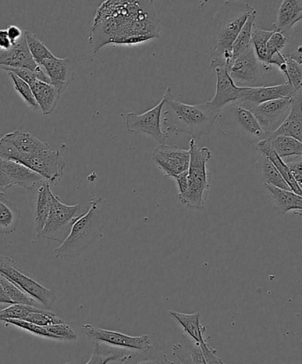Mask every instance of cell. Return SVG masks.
<instances>
[{"label":"cell","instance_id":"obj_1","mask_svg":"<svg viewBox=\"0 0 302 364\" xmlns=\"http://www.w3.org/2000/svg\"><path fill=\"white\" fill-rule=\"evenodd\" d=\"M161 23L152 1H106L96 14L91 43L94 53L108 44L135 46L159 38Z\"/></svg>","mask_w":302,"mask_h":364},{"label":"cell","instance_id":"obj_2","mask_svg":"<svg viewBox=\"0 0 302 364\" xmlns=\"http://www.w3.org/2000/svg\"><path fill=\"white\" fill-rule=\"evenodd\" d=\"M163 99L162 126L166 134H187L195 141L211 134L220 112L211 109L208 102L191 105L177 101L172 87L167 88Z\"/></svg>","mask_w":302,"mask_h":364},{"label":"cell","instance_id":"obj_3","mask_svg":"<svg viewBox=\"0 0 302 364\" xmlns=\"http://www.w3.org/2000/svg\"><path fill=\"white\" fill-rule=\"evenodd\" d=\"M255 12L253 6L243 1H225L220 7L212 35L213 69H228L233 60V44L248 17Z\"/></svg>","mask_w":302,"mask_h":364},{"label":"cell","instance_id":"obj_4","mask_svg":"<svg viewBox=\"0 0 302 364\" xmlns=\"http://www.w3.org/2000/svg\"><path fill=\"white\" fill-rule=\"evenodd\" d=\"M104 200L94 196L91 199L90 209L80 214L74 221L70 233L58 248L55 249L56 259H72L81 255L90 246L104 227V214L101 205Z\"/></svg>","mask_w":302,"mask_h":364},{"label":"cell","instance_id":"obj_5","mask_svg":"<svg viewBox=\"0 0 302 364\" xmlns=\"http://www.w3.org/2000/svg\"><path fill=\"white\" fill-rule=\"evenodd\" d=\"M190 164L188 168V188L182 195H179L180 202L187 208H204L206 199L211 188V174L207 169L212 153L208 147H200L196 141H190Z\"/></svg>","mask_w":302,"mask_h":364},{"label":"cell","instance_id":"obj_6","mask_svg":"<svg viewBox=\"0 0 302 364\" xmlns=\"http://www.w3.org/2000/svg\"><path fill=\"white\" fill-rule=\"evenodd\" d=\"M0 274L13 282L45 309L51 308L58 299L55 292L32 279L20 269L19 264L9 256L0 255Z\"/></svg>","mask_w":302,"mask_h":364},{"label":"cell","instance_id":"obj_7","mask_svg":"<svg viewBox=\"0 0 302 364\" xmlns=\"http://www.w3.org/2000/svg\"><path fill=\"white\" fill-rule=\"evenodd\" d=\"M81 205H67L53 195L51 210L38 237L59 242L60 244L69 235L74 221L80 215Z\"/></svg>","mask_w":302,"mask_h":364},{"label":"cell","instance_id":"obj_8","mask_svg":"<svg viewBox=\"0 0 302 364\" xmlns=\"http://www.w3.org/2000/svg\"><path fill=\"white\" fill-rule=\"evenodd\" d=\"M82 329L92 342L108 345L109 347L129 349L138 352H148L152 348V344L148 335L141 336H130V335L118 333V331L101 329V328L84 324Z\"/></svg>","mask_w":302,"mask_h":364},{"label":"cell","instance_id":"obj_9","mask_svg":"<svg viewBox=\"0 0 302 364\" xmlns=\"http://www.w3.org/2000/svg\"><path fill=\"white\" fill-rule=\"evenodd\" d=\"M13 162L19 163L44 178L50 184H56L62 180L66 161L55 149L34 156H23L18 153Z\"/></svg>","mask_w":302,"mask_h":364},{"label":"cell","instance_id":"obj_10","mask_svg":"<svg viewBox=\"0 0 302 364\" xmlns=\"http://www.w3.org/2000/svg\"><path fill=\"white\" fill-rule=\"evenodd\" d=\"M164 99L158 103L154 108L147 110L143 114L135 112L127 113L125 115V126L128 132L131 134H145L150 135L159 144H165L169 134L162 130V113Z\"/></svg>","mask_w":302,"mask_h":364},{"label":"cell","instance_id":"obj_11","mask_svg":"<svg viewBox=\"0 0 302 364\" xmlns=\"http://www.w3.org/2000/svg\"><path fill=\"white\" fill-rule=\"evenodd\" d=\"M169 316L182 328L184 334L200 346L208 364H219L223 362L218 356V350L211 348L204 338L207 327L201 323V313L184 314L170 310Z\"/></svg>","mask_w":302,"mask_h":364},{"label":"cell","instance_id":"obj_12","mask_svg":"<svg viewBox=\"0 0 302 364\" xmlns=\"http://www.w3.org/2000/svg\"><path fill=\"white\" fill-rule=\"evenodd\" d=\"M152 160L166 178H175L189 168L190 151L175 145L159 144L152 153Z\"/></svg>","mask_w":302,"mask_h":364},{"label":"cell","instance_id":"obj_13","mask_svg":"<svg viewBox=\"0 0 302 364\" xmlns=\"http://www.w3.org/2000/svg\"><path fill=\"white\" fill-rule=\"evenodd\" d=\"M292 99L275 100L251 107L250 109L258 121L262 130L269 135L281 126L289 116Z\"/></svg>","mask_w":302,"mask_h":364},{"label":"cell","instance_id":"obj_14","mask_svg":"<svg viewBox=\"0 0 302 364\" xmlns=\"http://www.w3.org/2000/svg\"><path fill=\"white\" fill-rule=\"evenodd\" d=\"M227 71L237 87H250L255 84L260 77V63L255 55L253 46L233 57Z\"/></svg>","mask_w":302,"mask_h":364},{"label":"cell","instance_id":"obj_15","mask_svg":"<svg viewBox=\"0 0 302 364\" xmlns=\"http://www.w3.org/2000/svg\"><path fill=\"white\" fill-rule=\"evenodd\" d=\"M298 96H301V92L294 90L292 85L287 83L272 87H245L239 101L234 103L250 109L261 103L280 99H293Z\"/></svg>","mask_w":302,"mask_h":364},{"label":"cell","instance_id":"obj_16","mask_svg":"<svg viewBox=\"0 0 302 364\" xmlns=\"http://www.w3.org/2000/svg\"><path fill=\"white\" fill-rule=\"evenodd\" d=\"M216 73V90L214 97L208 102L211 109L221 112L223 108L239 101L245 87H237L229 76L225 68H218Z\"/></svg>","mask_w":302,"mask_h":364},{"label":"cell","instance_id":"obj_17","mask_svg":"<svg viewBox=\"0 0 302 364\" xmlns=\"http://www.w3.org/2000/svg\"><path fill=\"white\" fill-rule=\"evenodd\" d=\"M45 73L47 74L51 84L60 95L67 90L74 77V69L69 58H58L44 60L40 64Z\"/></svg>","mask_w":302,"mask_h":364},{"label":"cell","instance_id":"obj_18","mask_svg":"<svg viewBox=\"0 0 302 364\" xmlns=\"http://www.w3.org/2000/svg\"><path fill=\"white\" fill-rule=\"evenodd\" d=\"M0 170L13 182V185L20 186L28 191H33L44 178L19 163L0 158Z\"/></svg>","mask_w":302,"mask_h":364},{"label":"cell","instance_id":"obj_19","mask_svg":"<svg viewBox=\"0 0 302 364\" xmlns=\"http://www.w3.org/2000/svg\"><path fill=\"white\" fill-rule=\"evenodd\" d=\"M0 67L24 68L35 71L38 64L35 63L28 51L24 36L9 50H0Z\"/></svg>","mask_w":302,"mask_h":364},{"label":"cell","instance_id":"obj_20","mask_svg":"<svg viewBox=\"0 0 302 364\" xmlns=\"http://www.w3.org/2000/svg\"><path fill=\"white\" fill-rule=\"evenodd\" d=\"M230 109H232L234 122L239 127V130L243 132L245 137L250 138L257 142L267 139L268 135L262 130L258 121L250 109L244 108L237 103L230 105Z\"/></svg>","mask_w":302,"mask_h":364},{"label":"cell","instance_id":"obj_21","mask_svg":"<svg viewBox=\"0 0 302 364\" xmlns=\"http://www.w3.org/2000/svg\"><path fill=\"white\" fill-rule=\"evenodd\" d=\"M6 141L14 146V148L23 156H34L52 149L51 145L38 140L37 137L27 132L19 130L2 135Z\"/></svg>","mask_w":302,"mask_h":364},{"label":"cell","instance_id":"obj_22","mask_svg":"<svg viewBox=\"0 0 302 364\" xmlns=\"http://www.w3.org/2000/svg\"><path fill=\"white\" fill-rule=\"evenodd\" d=\"M302 96L292 99L289 116L278 129L269 134L268 137L289 136L301 141L302 140Z\"/></svg>","mask_w":302,"mask_h":364},{"label":"cell","instance_id":"obj_23","mask_svg":"<svg viewBox=\"0 0 302 364\" xmlns=\"http://www.w3.org/2000/svg\"><path fill=\"white\" fill-rule=\"evenodd\" d=\"M302 19V1L301 0H284L280 5L278 17L273 27L275 31L289 33L293 30L297 23H300Z\"/></svg>","mask_w":302,"mask_h":364},{"label":"cell","instance_id":"obj_24","mask_svg":"<svg viewBox=\"0 0 302 364\" xmlns=\"http://www.w3.org/2000/svg\"><path fill=\"white\" fill-rule=\"evenodd\" d=\"M33 92L35 102L39 107V110L44 115H50L55 112L58 105L60 96L58 90L52 84L44 83V82L35 80L30 85Z\"/></svg>","mask_w":302,"mask_h":364},{"label":"cell","instance_id":"obj_25","mask_svg":"<svg viewBox=\"0 0 302 364\" xmlns=\"http://www.w3.org/2000/svg\"><path fill=\"white\" fill-rule=\"evenodd\" d=\"M37 192L35 196L34 220L37 235L40 233L47 220L52 203V192L47 181L42 182L34 189Z\"/></svg>","mask_w":302,"mask_h":364},{"label":"cell","instance_id":"obj_26","mask_svg":"<svg viewBox=\"0 0 302 364\" xmlns=\"http://www.w3.org/2000/svg\"><path fill=\"white\" fill-rule=\"evenodd\" d=\"M271 196L273 205L279 213L296 212L301 215L302 198L291 191L264 185Z\"/></svg>","mask_w":302,"mask_h":364},{"label":"cell","instance_id":"obj_27","mask_svg":"<svg viewBox=\"0 0 302 364\" xmlns=\"http://www.w3.org/2000/svg\"><path fill=\"white\" fill-rule=\"evenodd\" d=\"M255 149L261 153L262 156H266V158L272 163V165L274 166L276 169L279 171V173L281 174L284 181L289 186L291 191L296 193L297 195L301 196V188L296 183V181H294L286 164L284 162L282 159H280L279 156L276 155L274 151H273L268 139H264V140L257 142V144H255Z\"/></svg>","mask_w":302,"mask_h":364},{"label":"cell","instance_id":"obj_28","mask_svg":"<svg viewBox=\"0 0 302 364\" xmlns=\"http://www.w3.org/2000/svg\"><path fill=\"white\" fill-rule=\"evenodd\" d=\"M172 351L180 364H208L200 346L194 343L186 334H183L179 343L173 346Z\"/></svg>","mask_w":302,"mask_h":364},{"label":"cell","instance_id":"obj_29","mask_svg":"<svg viewBox=\"0 0 302 364\" xmlns=\"http://www.w3.org/2000/svg\"><path fill=\"white\" fill-rule=\"evenodd\" d=\"M133 355L124 351L123 349L105 347L99 342H94V352L90 360L85 364H108L111 362L127 363ZM65 364H72L67 363Z\"/></svg>","mask_w":302,"mask_h":364},{"label":"cell","instance_id":"obj_30","mask_svg":"<svg viewBox=\"0 0 302 364\" xmlns=\"http://www.w3.org/2000/svg\"><path fill=\"white\" fill-rule=\"evenodd\" d=\"M20 217V210L4 193H0V233L12 234L16 232Z\"/></svg>","mask_w":302,"mask_h":364},{"label":"cell","instance_id":"obj_31","mask_svg":"<svg viewBox=\"0 0 302 364\" xmlns=\"http://www.w3.org/2000/svg\"><path fill=\"white\" fill-rule=\"evenodd\" d=\"M257 171L259 181L262 184L273 186V187L285 189V191H291L289 186L284 181L281 174L266 156H262L261 159L258 160Z\"/></svg>","mask_w":302,"mask_h":364},{"label":"cell","instance_id":"obj_32","mask_svg":"<svg viewBox=\"0 0 302 364\" xmlns=\"http://www.w3.org/2000/svg\"><path fill=\"white\" fill-rule=\"evenodd\" d=\"M267 139L273 151L276 153L280 159H292L302 156V142L296 140V139L283 136V135L268 137Z\"/></svg>","mask_w":302,"mask_h":364},{"label":"cell","instance_id":"obj_33","mask_svg":"<svg viewBox=\"0 0 302 364\" xmlns=\"http://www.w3.org/2000/svg\"><path fill=\"white\" fill-rule=\"evenodd\" d=\"M274 31H265L258 28L255 23L252 27L251 41L255 55L265 70H271L268 66L267 43Z\"/></svg>","mask_w":302,"mask_h":364},{"label":"cell","instance_id":"obj_34","mask_svg":"<svg viewBox=\"0 0 302 364\" xmlns=\"http://www.w3.org/2000/svg\"><path fill=\"white\" fill-rule=\"evenodd\" d=\"M24 38L32 58L38 65H40L45 60L55 58L56 56L50 51L47 46L38 38L37 35L32 33L30 31H25Z\"/></svg>","mask_w":302,"mask_h":364},{"label":"cell","instance_id":"obj_35","mask_svg":"<svg viewBox=\"0 0 302 364\" xmlns=\"http://www.w3.org/2000/svg\"><path fill=\"white\" fill-rule=\"evenodd\" d=\"M0 284H1L4 291H5L7 298L10 299L13 305L20 304L37 306L35 305H38V301H35L30 295H28L26 292L14 284L13 282L7 279L2 274H0Z\"/></svg>","mask_w":302,"mask_h":364},{"label":"cell","instance_id":"obj_36","mask_svg":"<svg viewBox=\"0 0 302 364\" xmlns=\"http://www.w3.org/2000/svg\"><path fill=\"white\" fill-rule=\"evenodd\" d=\"M255 17H257V11L248 17L246 23L244 24L235 41H234L232 46L233 58L251 48V31L255 23Z\"/></svg>","mask_w":302,"mask_h":364},{"label":"cell","instance_id":"obj_37","mask_svg":"<svg viewBox=\"0 0 302 364\" xmlns=\"http://www.w3.org/2000/svg\"><path fill=\"white\" fill-rule=\"evenodd\" d=\"M9 75L11 80L13 82L14 90L18 92V95L21 96L24 102L26 103L31 109L39 110V107L37 102H35L33 92H32L30 85L23 80H21V78L13 73H9Z\"/></svg>","mask_w":302,"mask_h":364},{"label":"cell","instance_id":"obj_38","mask_svg":"<svg viewBox=\"0 0 302 364\" xmlns=\"http://www.w3.org/2000/svg\"><path fill=\"white\" fill-rule=\"evenodd\" d=\"M286 83L292 85L294 90L301 92L302 89V66L289 57H286Z\"/></svg>","mask_w":302,"mask_h":364},{"label":"cell","instance_id":"obj_39","mask_svg":"<svg viewBox=\"0 0 302 364\" xmlns=\"http://www.w3.org/2000/svg\"><path fill=\"white\" fill-rule=\"evenodd\" d=\"M24 321L44 328L53 326V324L64 323V321L57 316L55 314L38 308L35 311L28 314Z\"/></svg>","mask_w":302,"mask_h":364},{"label":"cell","instance_id":"obj_40","mask_svg":"<svg viewBox=\"0 0 302 364\" xmlns=\"http://www.w3.org/2000/svg\"><path fill=\"white\" fill-rule=\"evenodd\" d=\"M2 322L5 323L6 326L11 324V326H16L20 328V329L28 331V333L34 334L35 336L49 338V340L59 341V338L55 336V335L49 333L48 331L45 330V328L35 326V324L27 322V321L6 319L3 320Z\"/></svg>","mask_w":302,"mask_h":364},{"label":"cell","instance_id":"obj_41","mask_svg":"<svg viewBox=\"0 0 302 364\" xmlns=\"http://www.w3.org/2000/svg\"><path fill=\"white\" fill-rule=\"evenodd\" d=\"M37 306L13 304L0 310V321L6 319L24 320L28 314L35 311Z\"/></svg>","mask_w":302,"mask_h":364},{"label":"cell","instance_id":"obj_42","mask_svg":"<svg viewBox=\"0 0 302 364\" xmlns=\"http://www.w3.org/2000/svg\"><path fill=\"white\" fill-rule=\"evenodd\" d=\"M289 42V37L282 32L275 31L273 32L272 37L269 38L267 43V58L269 60L272 58V55H274L276 53H283L284 49L286 48ZM269 66V64H268ZM271 69V68H269Z\"/></svg>","mask_w":302,"mask_h":364},{"label":"cell","instance_id":"obj_43","mask_svg":"<svg viewBox=\"0 0 302 364\" xmlns=\"http://www.w3.org/2000/svg\"><path fill=\"white\" fill-rule=\"evenodd\" d=\"M45 330L47 331L49 333L55 335V336L59 338V341H76L77 338L76 331L65 322L45 327Z\"/></svg>","mask_w":302,"mask_h":364},{"label":"cell","instance_id":"obj_44","mask_svg":"<svg viewBox=\"0 0 302 364\" xmlns=\"http://www.w3.org/2000/svg\"><path fill=\"white\" fill-rule=\"evenodd\" d=\"M293 160L291 161L286 162V166L289 167L291 174L293 177L294 181H296V183L300 186L301 188L302 184V162H301V156H296V158H292Z\"/></svg>","mask_w":302,"mask_h":364},{"label":"cell","instance_id":"obj_45","mask_svg":"<svg viewBox=\"0 0 302 364\" xmlns=\"http://www.w3.org/2000/svg\"><path fill=\"white\" fill-rule=\"evenodd\" d=\"M6 32L13 46L19 42L21 38L24 36V31H21V28L16 26V25H10V26L6 28Z\"/></svg>","mask_w":302,"mask_h":364},{"label":"cell","instance_id":"obj_46","mask_svg":"<svg viewBox=\"0 0 302 364\" xmlns=\"http://www.w3.org/2000/svg\"><path fill=\"white\" fill-rule=\"evenodd\" d=\"M176 180L177 188H179V194L182 195L187 191L188 188V170L186 172L179 174L174 178Z\"/></svg>","mask_w":302,"mask_h":364},{"label":"cell","instance_id":"obj_47","mask_svg":"<svg viewBox=\"0 0 302 364\" xmlns=\"http://www.w3.org/2000/svg\"><path fill=\"white\" fill-rule=\"evenodd\" d=\"M136 364H175L172 361H169L164 354H160L158 358L142 360V361L137 363Z\"/></svg>","mask_w":302,"mask_h":364},{"label":"cell","instance_id":"obj_48","mask_svg":"<svg viewBox=\"0 0 302 364\" xmlns=\"http://www.w3.org/2000/svg\"><path fill=\"white\" fill-rule=\"evenodd\" d=\"M13 182L0 170V193H5L7 189L13 187Z\"/></svg>","mask_w":302,"mask_h":364},{"label":"cell","instance_id":"obj_49","mask_svg":"<svg viewBox=\"0 0 302 364\" xmlns=\"http://www.w3.org/2000/svg\"><path fill=\"white\" fill-rule=\"evenodd\" d=\"M6 30H0V50H9L12 48Z\"/></svg>","mask_w":302,"mask_h":364},{"label":"cell","instance_id":"obj_50","mask_svg":"<svg viewBox=\"0 0 302 364\" xmlns=\"http://www.w3.org/2000/svg\"><path fill=\"white\" fill-rule=\"evenodd\" d=\"M0 304L13 305L10 299L7 298L5 291H4L1 284H0Z\"/></svg>","mask_w":302,"mask_h":364},{"label":"cell","instance_id":"obj_51","mask_svg":"<svg viewBox=\"0 0 302 364\" xmlns=\"http://www.w3.org/2000/svg\"><path fill=\"white\" fill-rule=\"evenodd\" d=\"M219 364H227V363L222 362L221 363H219Z\"/></svg>","mask_w":302,"mask_h":364}]
</instances>
